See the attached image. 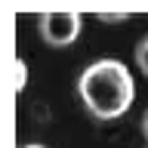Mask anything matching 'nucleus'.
Listing matches in <instances>:
<instances>
[{
  "label": "nucleus",
  "instance_id": "20e7f679",
  "mask_svg": "<svg viewBox=\"0 0 148 148\" xmlns=\"http://www.w3.org/2000/svg\"><path fill=\"white\" fill-rule=\"evenodd\" d=\"M12 68H16V80H12V86H16V90H22V86H25V80H28V71H25V65L18 62H12Z\"/></svg>",
  "mask_w": 148,
  "mask_h": 148
},
{
  "label": "nucleus",
  "instance_id": "f03ea898",
  "mask_svg": "<svg viewBox=\"0 0 148 148\" xmlns=\"http://www.w3.org/2000/svg\"><path fill=\"white\" fill-rule=\"evenodd\" d=\"M37 28H40L43 43L68 46V43L77 40V34H80V16L71 12V9H49V12H40Z\"/></svg>",
  "mask_w": 148,
  "mask_h": 148
},
{
  "label": "nucleus",
  "instance_id": "7ed1b4c3",
  "mask_svg": "<svg viewBox=\"0 0 148 148\" xmlns=\"http://www.w3.org/2000/svg\"><path fill=\"white\" fill-rule=\"evenodd\" d=\"M136 65H139V71L148 77V37H142L136 46Z\"/></svg>",
  "mask_w": 148,
  "mask_h": 148
},
{
  "label": "nucleus",
  "instance_id": "f257e3e1",
  "mask_svg": "<svg viewBox=\"0 0 148 148\" xmlns=\"http://www.w3.org/2000/svg\"><path fill=\"white\" fill-rule=\"evenodd\" d=\"M77 96L96 120H114L133 105L136 86L127 65L117 59L92 62L77 80Z\"/></svg>",
  "mask_w": 148,
  "mask_h": 148
},
{
  "label": "nucleus",
  "instance_id": "423d86ee",
  "mask_svg": "<svg viewBox=\"0 0 148 148\" xmlns=\"http://www.w3.org/2000/svg\"><path fill=\"white\" fill-rule=\"evenodd\" d=\"M142 136L148 139V111H145V117H142Z\"/></svg>",
  "mask_w": 148,
  "mask_h": 148
},
{
  "label": "nucleus",
  "instance_id": "39448f33",
  "mask_svg": "<svg viewBox=\"0 0 148 148\" xmlns=\"http://www.w3.org/2000/svg\"><path fill=\"white\" fill-rule=\"evenodd\" d=\"M99 18L102 22H123L127 16H120V12H99Z\"/></svg>",
  "mask_w": 148,
  "mask_h": 148
},
{
  "label": "nucleus",
  "instance_id": "0eeeda50",
  "mask_svg": "<svg viewBox=\"0 0 148 148\" xmlns=\"http://www.w3.org/2000/svg\"><path fill=\"white\" fill-rule=\"evenodd\" d=\"M22 148H43V145H22Z\"/></svg>",
  "mask_w": 148,
  "mask_h": 148
}]
</instances>
